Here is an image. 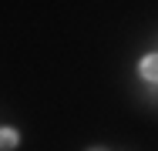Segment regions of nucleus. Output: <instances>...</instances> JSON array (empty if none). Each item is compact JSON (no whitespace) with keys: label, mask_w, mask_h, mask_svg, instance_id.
<instances>
[{"label":"nucleus","mask_w":158,"mask_h":151,"mask_svg":"<svg viewBox=\"0 0 158 151\" xmlns=\"http://www.w3.org/2000/svg\"><path fill=\"white\" fill-rule=\"evenodd\" d=\"M14 145H17V131L14 128H3L0 131V148L7 151V148H14Z\"/></svg>","instance_id":"obj_2"},{"label":"nucleus","mask_w":158,"mask_h":151,"mask_svg":"<svg viewBox=\"0 0 158 151\" xmlns=\"http://www.w3.org/2000/svg\"><path fill=\"white\" fill-rule=\"evenodd\" d=\"M141 74H145L148 81H158V54H152V57L141 60Z\"/></svg>","instance_id":"obj_1"}]
</instances>
